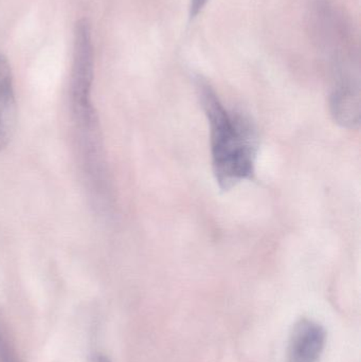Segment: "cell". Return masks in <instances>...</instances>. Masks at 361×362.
<instances>
[{
    "label": "cell",
    "mask_w": 361,
    "mask_h": 362,
    "mask_svg": "<svg viewBox=\"0 0 361 362\" xmlns=\"http://www.w3.org/2000/svg\"><path fill=\"white\" fill-rule=\"evenodd\" d=\"M208 0H191L190 2V11H189V15H190V19H194L197 17V15L203 11L207 4Z\"/></svg>",
    "instance_id": "8992f818"
},
{
    "label": "cell",
    "mask_w": 361,
    "mask_h": 362,
    "mask_svg": "<svg viewBox=\"0 0 361 362\" xmlns=\"http://www.w3.org/2000/svg\"><path fill=\"white\" fill-rule=\"evenodd\" d=\"M97 362H112L110 361V358H107L106 356H100L99 358H97Z\"/></svg>",
    "instance_id": "52a82bcc"
},
{
    "label": "cell",
    "mask_w": 361,
    "mask_h": 362,
    "mask_svg": "<svg viewBox=\"0 0 361 362\" xmlns=\"http://www.w3.org/2000/svg\"><path fill=\"white\" fill-rule=\"evenodd\" d=\"M16 125V99L12 69L0 54V152L10 144Z\"/></svg>",
    "instance_id": "277c9868"
},
{
    "label": "cell",
    "mask_w": 361,
    "mask_h": 362,
    "mask_svg": "<svg viewBox=\"0 0 361 362\" xmlns=\"http://www.w3.org/2000/svg\"><path fill=\"white\" fill-rule=\"evenodd\" d=\"M93 40L88 21L82 19L74 31L73 62H72L71 108L76 123L88 122L95 119L91 103V87L93 82Z\"/></svg>",
    "instance_id": "7a4b0ae2"
},
{
    "label": "cell",
    "mask_w": 361,
    "mask_h": 362,
    "mask_svg": "<svg viewBox=\"0 0 361 362\" xmlns=\"http://www.w3.org/2000/svg\"><path fill=\"white\" fill-rule=\"evenodd\" d=\"M197 90L209 123L214 178L220 189L229 191L254 178L258 133L251 120L242 112L228 110L207 82L199 80Z\"/></svg>",
    "instance_id": "6da1fadb"
},
{
    "label": "cell",
    "mask_w": 361,
    "mask_h": 362,
    "mask_svg": "<svg viewBox=\"0 0 361 362\" xmlns=\"http://www.w3.org/2000/svg\"><path fill=\"white\" fill-rule=\"evenodd\" d=\"M326 331L311 319L297 321L290 332L288 362H318L326 348Z\"/></svg>",
    "instance_id": "3957f363"
},
{
    "label": "cell",
    "mask_w": 361,
    "mask_h": 362,
    "mask_svg": "<svg viewBox=\"0 0 361 362\" xmlns=\"http://www.w3.org/2000/svg\"><path fill=\"white\" fill-rule=\"evenodd\" d=\"M0 362H21L1 316H0Z\"/></svg>",
    "instance_id": "5b68a950"
}]
</instances>
